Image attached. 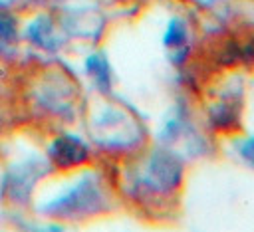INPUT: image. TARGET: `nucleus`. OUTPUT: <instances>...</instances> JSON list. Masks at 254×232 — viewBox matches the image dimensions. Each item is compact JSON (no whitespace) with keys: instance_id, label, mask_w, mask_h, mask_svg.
Segmentation results:
<instances>
[{"instance_id":"obj_1","label":"nucleus","mask_w":254,"mask_h":232,"mask_svg":"<svg viewBox=\"0 0 254 232\" xmlns=\"http://www.w3.org/2000/svg\"><path fill=\"white\" fill-rule=\"evenodd\" d=\"M54 159H58L60 163H75L81 161L85 155V149L79 141L75 139H60L54 145Z\"/></svg>"},{"instance_id":"obj_2","label":"nucleus","mask_w":254,"mask_h":232,"mask_svg":"<svg viewBox=\"0 0 254 232\" xmlns=\"http://www.w3.org/2000/svg\"><path fill=\"white\" fill-rule=\"evenodd\" d=\"M185 42V24L179 20H173L167 26V34H165V44L167 46H181Z\"/></svg>"},{"instance_id":"obj_3","label":"nucleus","mask_w":254,"mask_h":232,"mask_svg":"<svg viewBox=\"0 0 254 232\" xmlns=\"http://www.w3.org/2000/svg\"><path fill=\"white\" fill-rule=\"evenodd\" d=\"M87 69L95 75V77H99V81L103 83H107V69H105V63L99 59V58H89L87 59Z\"/></svg>"},{"instance_id":"obj_4","label":"nucleus","mask_w":254,"mask_h":232,"mask_svg":"<svg viewBox=\"0 0 254 232\" xmlns=\"http://www.w3.org/2000/svg\"><path fill=\"white\" fill-rule=\"evenodd\" d=\"M244 157H254V139H248L244 143Z\"/></svg>"}]
</instances>
